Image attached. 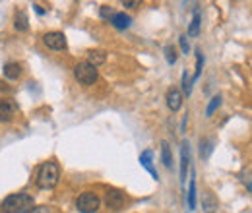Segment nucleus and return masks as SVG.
Here are the masks:
<instances>
[{
    "label": "nucleus",
    "mask_w": 252,
    "mask_h": 213,
    "mask_svg": "<svg viewBox=\"0 0 252 213\" xmlns=\"http://www.w3.org/2000/svg\"><path fill=\"white\" fill-rule=\"evenodd\" d=\"M165 57H167V61L171 62V64H175V61H177V51H175V47H167V49H165Z\"/></svg>",
    "instance_id": "obj_23"
},
{
    "label": "nucleus",
    "mask_w": 252,
    "mask_h": 213,
    "mask_svg": "<svg viewBox=\"0 0 252 213\" xmlns=\"http://www.w3.org/2000/svg\"><path fill=\"white\" fill-rule=\"evenodd\" d=\"M105 59H107V55L103 53V51H90V55H88V62L92 64V66H101L103 62H105Z\"/></svg>",
    "instance_id": "obj_14"
},
{
    "label": "nucleus",
    "mask_w": 252,
    "mask_h": 213,
    "mask_svg": "<svg viewBox=\"0 0 252 213\" xmlns=\"http://www.w3.org/2000/svg\"><path fill=\"white\" fill-rule=\"evenodd\" d=\"M198 33H200V14L196 12V14H194V18H192V22H190L189 35L190 37H198Z\"/></svg>",
    "instance_id": "obj_18"
},
{
    "label": "nucleus",
    "mask_w": 252,
    "mask_h": 213,
    "mask_svg": "<svg viewBox=\"0 0 252 213\" xmlns=\"http://www.w3.org/2000/svg\"><path fill=\"white\" fill-rule=\"evenodd\" d=\"M179 43H181V49H183V53L187 55L190 51V47H189V39H187V35H181V39H179Z\"/></svg>",
    "instance_id": "obj_25"
},
{
    "label": "nucleus",
    "mask_w": 252,
    "mask_h": 213,
    "mask_svg": "<svg viewBox=\"0 0 252 213\" xmlns=\"http://www.w3.org/2000/svg\"><path fill=\"white\" fill-rule=\"evenodd\" d=\"M35 12H37V14H45V10H43L39 4H35Z\"/></svg>",
    "instance_id": "obj_28"
},
{
    "label": "nucleus",
    "mask_w": 252,
    "mask_h": 213,
    "mask_svg": "<svg viewBox=\"0 0 252 213\" xmlns=\"http://www.w3.org/2000/svg\"><path fill=\"white\" fill-rule=\"evenodd\" d=\"M212 148H214V146H212V140L204 138V140H202V157H204V159H208V157H210Z\"/></svg>",
    "instance_id": "obj_20"
},
{
    "label": "nucleus",
    "mask_w": 252,
    "mask_h": 213,
    "mask_svg": "<svg viewBox=\"0 0 252 213\" xmlns=\"http://www.w3.org/2000/svg\"><path fill=\"white\" fill-rule=\"evenodd\" d=\"M30 213H51V210H49L47 206H35Z\"/></svg>",
    "instance_id": "obj_26"
},
{
    "label": "nucleus",
    "mask_w": 252,
    "mask_h": 213,
    "mask_svg": "<svg viewBox=\"0 0 252 213\" xmlns=\"http://www.w3.org/2000/svg\"><path fill=\"white\" fill-rule=\"evenodd\" d=\"M189 208L190 210L196 208V181H194V171H192V181H190V188H189Z\"/></svg>",
    "instance_id": "obj_16"
},
{
    "label": "nucleus",
    "mask_w": 252,
    "mask_h": 213,
    "mask_svg": "<svg viewBox=\"0 0 252 213\" xmlns=\"http://www.w3.org/2000/svg\"><path fill=\"white\" fill-rule=\"evenodd\" d=\"M35 208V202L30 194H12L6 196L4 202L0 204L2 213H30Z\"/></svg>",
    "instance_id": "obj_2"
},
{
    "label": "nucleus",
    "mask_w": 252,
    "mask_h": 213,
    "mask_svg": "<svg viewBox=\"0 0 252 213\" xmlns=\"http://www.w3.org/2000/svg\"><path fill=\"white\" fill-rule=\"evenodd\" d=\"M202 64H204V57L198 53V55H196V74H194V78H192V84H194V82L198 80V76L202 74Z\"/></svg>",
    "instance_id": "obj_21"
},
{
    "label": "nucleus",
    "mask_w": 252,
    "mask_h": 213,
    "mask_svg": "<svg viewBox=\"0 0 252 213\" xmlns=\"http://www.w3.org/2000/svg\"><path fill=\"white\" fill-rule=\"evenodd\" d=\"M43 43L51 49V51H64L68 45H66V37L61 31H49L43 35Z\"/></svg>",
    "instance_id": "obj_5"
},
{
    "label": "nucleus",
    "mask_w": 252,
    "mask_h": 213,
    "mask_svg": "<svg viewBox=\"0 0 252 213\" xmlns=\"http://www.w3.org/2000/svg\"><path fill=\"white\" fill-rule=\"evenodd\" d=\"M221 105V95H216L212 101H210V105H208V109H206V117H212L216 111H218V107Z\"/></svg>",
    "instance_id": "obj_19"
},
{
    "label": "nucleus",
    "mask_w": 252,
    "mask_h": 213,
    "mask_svg": "<svg viewBox=\"0 0 252 213\" xmlns=\"http://www.w3.org/2000/svg\"><path fill=\"white\" fill-rule=\"evenodd\" d=\"M183 86H185V95H190L192 91V80H189V74H183Z\"/></svg>",
    "instance_id": "obj_24"
},
{
    "label": "nucleus",
    "mask_w": 252,
    "mask_h": 213,
    "mask_svg": "<svg viewBox=\"0 0 252 213\" xmlns=\"http://www.w3.org/2000/svg\"><path fill=\"white\" fill-rule=\"evenodd\" d=\"M61 181V167L59 163L55 161H47L39 167L37 171V177H35V183L41 190H53Z\"/></svg>",
    "instance_id": "obj_1"
},
{
    "label": "nucleus",
    "mask_w": 252,
    "mask_h": 213,
    "mask_svg": "<svg viewBox=\"0 0 252 213\" xmlns=\"http://www.w3.org/2000/svg\"><path fill=\"white\" fill-rule=\"evenodd\" d=\"M14 26L18 31H28L30 30V24H28V16L24 12H16L14 16Z\"/></svg>",
    "instance_id": "obj_13"
},
{
    "label": "nucleus",
    "mask_w": 252,
    "mask_h": 213,
    "mask_svg": "<svg viewBox=\"0 0 252 213\" xmlns=\"http://www.w3.org/2000/svg\"><path fill=\"white\" fill-rule=\"evenodd\" d=\"M4 76H6L8 80H18V78L22 76V64H18V62H8V64H4Z\"/></svg>",
    "instance_id": "obj_11"
},
{
    "label": "nucleus",
    "mask_w": 252,
    "mask_h": 213,
    "mask_svg": "<svg viewBox=\"0 0 252 213\" xmlns=\"http://www.w3.org/2000/svg\"><path fill=\"white\" fill-rule=\"evenodd\" d=\"M167 107H169L173 113H177V111L183 107V93L179 91L177 88H171V90L167 91Z\"/></svg>",
    "instance_id": "obj_8"
},
{
    "label": "nucleus",
    "mask_w": 252,
    "mask_h": 213,
    "mask_svg": "<svg viewBox=\"0 0 252 213\" xmlns=\"http://www.w3.org/2000/svg\"><path fill=\"white\" fill-rule=\"evenodd\" d=\"M138 4H140L138 0H125V2H123V6H126V8H136Z\"/></svg>",
    "instance_id": "obj_27"
},
{
    "label": "nucleus",
    "mask_w": 252,
    "mask_h": 213,
    "mask_svg": "<svg viewBox=\"0 0 252 213\" xmlns=\"http://www.w3.org/2000/svg\"><path fill=\"white\" fill-rule=\"evenodd\" d=\"M99 16H101V18H105V20H113L115 12H113V8H111V6H101V10H99Z\"/></svg>",
    "instance_id": "obj_22"
},
{
    "label": "nucleus",
    "mask_w": 252,
    "mask_h": 213,
    "mask_svg": "<svg viewBox=\"0 0 252 213\" xmlns=\"http://www.w3.org/2000/svg\"><path fill=\"white\" fill-rule=\"evenodd\" d=\"M189 165H190V148H189V144L185 142L183 148H181V181H183V183H185V179H187Z\"/></svg>",
    "instance_id": "obj_10"
},
{
    "label": "nucleus",
    "mask_w": 252,
    "mask_h": 213,
    "mask_svg": "<svg viewBox=\"0 0 252 213\" xmlns=\"http://www.w3.org/2000/svg\"><path fill=\"white\" fill-rule=\"evenodd\" d=\"M74 76H76V80H78L82 86H92V84L97 82V78H99L97 68L92 66L88 61L78 62V64H76V68H74Z\"/></svg>",
    "instance_id": "obj_3"
},
{
    "label": "nucleus",
    "mask_w": 252,
    "mask_h": 213,
    "mask_svg": "<svg viewBox=\"0 0 252 213\" xmlns=\"http://www.w3.org/2000/svg\"><path fill=\"white\" fill-rule=\"evenodd\" d=\"M105 204L111 210H121L125 206V196L119 190H109L107 196H105Z\"/></svg>",
    "instance_id": "obj_7"
},
{
    "label": "nucleus",
    "mask_w": 252,
    "mask_h": 213,
    "mask_svg": "<svg viewBox=\"0 0 252 213\" xmlns=\"http://www.w3.org/2000/svg\"><path fill=\"white\" fill-rule=\"evenodd\" d=\"M154 153H152V150H146V152L140 155V163H142V167L156 179V181H159V177H158V171H156V167H154Z\"/></svg>",
    "instance_id": "obj_9"
},
{
    "label": "nucleus",
    "mask_w": 252,
    "mask_h": 213,
    "mask_svg": "<svg viewBox=\"0 0 252 213\" xmlns=\"http://www.w3.org/2000/svg\"><path fill=\"white\" fill-rule=\"evenodd\" d=\"M202 206H204V210L208 213H212L216 210V200H214V196L210 194V192H206L204 194V198H202Z\"/></svg>",
    "instance_id": "obj_17"
},
{
    "label": "nucleus",
    "mask_w": 252,
    "mask_h": 213,
    "mask_svg": "<svg viewBox=\"0 0 252 213\" xmlns=\"http://www.w3.org/2000/svg\"><path fill=\"white\" fill-rule=\"evenodd\" d=\"M161 159H163V165L165 167H173V155H171V148L167 142H161Z\"/></svg>",
    "instance_id": "obj_15"
},
{
    "label": "nucleus",
    "mask_w": 252,
    "mask_h": 213,
    "mask_svg": "<svg viewBox=\"0 0 252 213\" xmlns=\"http://www.w3.org/2000/svg\"><path fill=\"white\" fill-rule=\"evenodd\" d=\"M18 111V105L12 99L0 97V122H10Z\"/></svg>",
    "instance_id": "obj_6"
},
{
    "label": "nucleus",
    "mask_w": 252,
    "mask_h": 213,
    "mask_svg": "<svg viewBox=\"0 0 252 213\" xmlns=\"http://www.w3.org/2000/svg\"><path fill=\"white\" fill-rule=\"evenodd\" d=\"M111 24H113L117 30H126V28H130L132 20H130V16H126V14H115L113 20H111Z\"/></svg>",
    "instance_id": "obj_12"
},
{
    "label": "nucleus",
    "mask_w": 252,
    "mask_h": 213,
    "mask_svg": "<svg viewBox=\"0 0 252 213\" xmlns=\"http://www.w3.org/2000/svg\"><path fill=\"white\" fill-rule=\"evenodd\" d=\"M76 208H78L80 213H95L101 208V200H99V196L94 194V192H84V194L78 196Z\"/></svg>",
    "instance_id": "obj_4"
}]
</instances>
